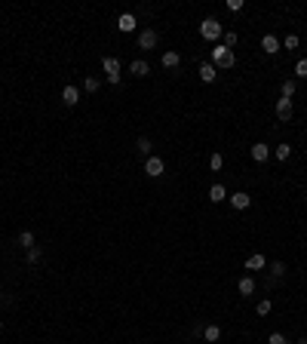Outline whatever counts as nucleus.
I'll return each instance as SVG.
<instances>
[{"mask_svg":"<svg viewBox=\"0 0 307 344\" xmlns=\"http://www.w3.org/2000/svg\"><path fill=\"white\" fill-rule=\"evenodd\" d=\"M209 56H212V65H215V68H224V71L237 65V56H234V49H227L224 43H215V46L209 49Z\"/></svg>","mask_w":307,"mask_h":344,"instance_id":"f257e3e1","label":"nucleus"},{"mask_svg":"<svg viewBox=\"0 0 307 344\" xmlns=\"http://www.w3.org/2000/svg\"><path fill=\"white\" fill-rule=\"evenodd\" d=\"M221 34H224V28H221L218 19H203V25H200V37L203 40L215 43V40H221Z\"/></svg>","mask_w":307,"mask_h":344,"instance_id":"f03ea898","label":"nucleus"},{"mask_svg":"<svg viewBox=\"0 0 307 344\" xmlns=\"http://www.w3.org/2000/svg\"><path fill=\"white\" fill-rule=\"evenodd\" d=\"M144 172L150 179H160L163 172H166V163H163V157H157V154H150L147 160H144Z\"/></svg>","mask_w":307,"mask_h":344,"instance_id":"7ed1b4c3","label":"nucleus"},{"mask_svg":"<svg viewBox=\"0 0 307 344\" xmlns=\"http://www.w3.org/2000/svg\"><path fill=\"white\" fill-rule=\"evenodd\" d=\"M157 31H154V28H144L141 34H138V49H154V46H157Z\"/></svg>","mask_w":307,"mask_h":344,"instance_id":"20e7f679","label":"nucleus"},{"mask_svg":"<svg viewBox=\"0 0 307 344\" xmlns=\"http://www.w3.org/2000/svg\"><path fill=\"white\" fill-rule=\"evenodd\" d=\"M117 28H120L123 34H132V31L138 28V22H135V16H132V13H123V16L117 19Z\"/></svg>","mask_w":307,"mask_h":344,"instance_id":"39448f33","label":"nucleus"},{"mask_svg":"<svg viewBox=\"0 0 307 344\" xmlns=\"http://www.w3.org/2000/svg\"><path fill=\"white\" fill-rule=\"evenodd\" d=\"M292 114H295V111H292V98H283V95H279V98H276V117H279V120H292Z\"/></svg>","mask_w":307,"mask_h":344,"instance_id":"423d86ee","label":"nucleus"},{"mask_svg":"<svg viewBox=\"0 0 307 344\" xmlns=\"http://www.w3.org/2000/svg\"><path fill=\"white\" fill-rule=\"evenodd\" d=\"M261 49H264L267 56H276L279 49H283V43L276 40V34H264V37H261Z\"/></svg>","mask_w":307,"mask_h":344,"instance_id":"0eeeda50","label":"nucleus"},{"mask_svg":"<svg viewBox=\"0 0 307 344\" xmlns=\"http://www.w3.org/2000/svg\"><path fill=\"white\" fill-rule=\"evenodd\" d=\"M230 206H234V209H249L252 206V197L246 191H237V194H230Z\"/></svg>","mask_w":307,"mask_h":344,"instance_id":"6e6552de","label":"nucleus"},{"mask_svg":"<svg viewBox=\"0 0 307 344\" xmlns=\"http://www.w3.org/2000/svg\"><path fill=\"white\" fill-rule=\"evenodd\" d=\"M215 77H218V68H215L212 62H203V65H200V80H203V83H212Z\"/></svg>","mask_w":307,"mask_h":344,"instance_id":"1a4fd4ad","label":"nucleus"},{"mask_svg":"<svg viewBox=\"0 0 307 344\" xmlns=\"http://www.w3.org/2000/svg\"><path fill=\"white\" fill-rule=\"evenodd\" d=\"M267 157H270V147H267L264 141H255V144H252V160H255V163H264Z\"/></svg>","mask_w":307,"mask_h":344,"instance_id":"9d476101","label":"nucleus"},{"mask_svg":"<svg viewBox=\"0 0 307 344\" xmlns=\"http://www.w3.org/2000/svg\"><path fill=\"white\" fill-rule=\"evenodd\" d=\"M101 68H105L108 77H117V74H120V59L117 56H105V59H101Z\"/></svg>","mask_w":307,"mask_h":344,"instance_id":"9b49d317","label":"nucleus"},{"mask_svg":"<svg viewBox=\"0 0 307 344\" xmlns=\"http://www.w3.org/2000/svg\"><path fill=\"white\" fill-rule=\"evenodd\" d=\"M62 102H65L68 108H74L77 102H80V89H77V86H65V89H62Z\"/></svg>","mask_w":307,"mask_h":344,"instance_id":"f8f14e48","label":"nucleus"},{"mask_svg":"<svg viewBox=\"0 0 307 344\" xmlns=\"http://www.w3.org/2000/svg\"><path fill=\"white\" fill-rule=\"evenodd\" d=\"M129 74H132V77H147V74H150V65H147L144 59H135V62L129 65Z\"/></svg>","mask_w":307,"mask_h":344,"instance_id":"ddd939ff","label":"nucleus"},{"mask_svg":"<svg viewBox=\"0 0 307 344\" xmlns=\"http://www.w3.org/2000/svg\"><path fill=\"white\" fill-rule=\"evenodd\" d=\"M264 264H267V258H264L261 252H255V255H249V258H246V270H261Z\"/></svg>","mask_w":307,"mask_h":344,"instance_id":"4468645a","label":"nucleus"},{"mask_svg":"<svg viewBox=\"0 0 307 344\" xmlns=\"http://www.w3.org/2000/svg\"><path fill=\"white\" fill-rule=\"evenodd\" d=\"M203 338H206L209 344H215V341L221 338V326H215V323H209V326H203Z\"/></svg>","mask_w":307,"mask_h":344,"instance_id":"2eb2a0df","label":"nucleus"},{"mask_svg":"<svg viewBox=\"0 0 307 344\" xmlns=\"http://www.w3.org/2000/svg\"><path fill=\"white\" fill-rule=\"evenodd\" d=\"M135 151H138V154H141V157L147 160V157L154 154V144H150V138H144V135H141V138L135 141Z\"/></svg>","mask_w":307,"mask_h":344,"instance_id":"dca6fc26","label":"nucleus"},{"mask_svg":"<svg viewBox=\"0 0 307 344\" xmlns=\"http://www.w3.org/2000/svg\"><path fill=\"white\" fill-rule=\"evenodd\" d=\"M209 200H212V203L227 200V188H224V185H212V188H209Z\"/></svg>","mask_w":307,"mask_h":344,"instance_id":"f3484780","label":"nucleus"},{"mask_svg":"<svg viewBox=\"0 0 307 344\" xmlns=\"http://www.w3.org/2000/svg\"><path fill=\"white\" fill-rule=\"evenodd\" d=\"M163 68H178V65H182V56H178L175 53V49H169V53H163Z\"/></svg>","mask_w":307,"mask_h":344,"instance_id":"a211bd4d","label":"nucleus"},{"mask_svg":"<svg viewBox=\"0 0 307 344\" xmlns=\"http://www.w3.org/2000/svg\"><path fill=\"white\" fill-rule=\"evenodd\" d=\"M237 289H240V295H246V298H249V295L255 292V280H252V277H243V280L237 283Z\"/></svg>","mask_w":307,"mask_h":344,"instance_id":"6ab92c4d","label":"nucleus"},{"mask_svg":"<svg viewBox=\"0 0 307 344\" xmlns=\"http://www.w3.org/2000/svg\"><path fill=\"white\" fill-rule=\"evenodd\" d=\"M289 157H292V144H286V141H283V144H276V160L283 163V160H289Z\"/></svg>","mask_w":307,"mask_h":344,"instance_id":"aec40b11","label":"nucleus"},{"mask_svg":"<svg viewBox=\"0 0 307 344\" xmlns=\"http://www.w3.org/2000/svg\"><path fill=\"white\" fill-rule=\"evenodd\" d=\"M19 243L25 246V249H31V246H34V234H31V231H22V234H19Z\"/></svg>","mask_w":307,"mask_h":344,"instance_id":"412c9836","label":"nucleus"},{"mask_svg":"<svg viewBox=\"0 0 307 344\" xmlns=\"http://www.w3.org/2000/svg\"><path fill=\"white\" fill-rule=\"evenodd\" d=\"M295 89H298V83H295V80H286L279 92H283V98H292V95H295Z\"/></svg>","mask_w":307,"mask_h":344,"instance_id":"4be33fe9","label":"nucleus"},{"mask_svg":"<svg viewBox=\"0 0 307 344\" xmlns=\"http://www.w3.org/2000/svg\"><path fill=\"white\" fill-rule=\"evenodd\" d=\"M98 86H101L98 77H86V80H83V89H86V92H98Z\"/></svg>","mask_w":307,"mask_h":344,"instance_id":"5701e85b","label":"nucleus"},{"mask_svg":"<svg viewBox=\"0 0 307 344\" xmlns=\"http://www.w3.org/2000/svg\"><path fill=\"white\" fill-rule=\"evenodd\" d=\"M221 37H224V46H227V49H230V46H237V40H240V34H237V31H224Z\"/></svg>","mask_w":307,"mask_h":344,"instance_id":"b1692460","label":"nucleus"},{"mask_svg":"<svg viewBox=\"0 0 307 344\" xmlns=\"http://www.w3.org/2000/svg\"><path fill=\"white\" fill-rule=\"evenodd\" d=\"M221 166H224V157H221V154H212V157H209V169H212V172H218Z\"/></svg>","mask_w":307,"mask_h":344,"instance_id":"393cba45","label":"nucleus"},{"mask_svg":"<svg viewBox=\"0 0 307 344\" xmlns=\"http://www.w3.org/2000/svg\"><path fill=\"white\" fill-rule=\"evenodd\" d=\"M295 74H298L301 80L307 77V59H298V62H295Z\"/></svg>","mask_w":307,"mask_h":344,"instance_id":"a878e982","label":"nucleus"},{"mask_svg":"<svg viewBox=\"0 0 307 344\" xmlns=\"http://www.w3.org/2000/svg\"><path fill=\"white\" fill-rule=\"evenodd\" d=\"M255 310H258V316H267V313L273 310V304H270V301L264 298V301H258V307H255Z\"/></svg>","mask_w":307,"mask_h":344,"instance_id":"bb28decb","label":"nucleus"},{"mask_svg":"<svg viewBox=\"0 0 307 344\" xmlns=\"http://www.w3.org/2000/svg\"><path fill=\"white\" fill-rule=\"evenodd\" d=\"M267 344H289V341H286V335H283V332H270Z\"/></svg>","mask_w":307,"mask_h":344,"instance_id":"cd10ccee","label":"nucleus"},{"mask_svg":"<svg viewBox=\"0 0 307 344\" xmlns=\"http://www.w3.org/2000/svg\"><path fill=\"white\" fill-rule=\"evenodd\" d=\"M25 258H28V264H37V261H40V249H37V246H31V249H28V255H25Z\"/></svg>","mask_w":307,"mask_h":344,"instance_id":"c85d7f7f","label":"nucleus"},{"mask_svg":"<svg viewBox=\"0 0 307 344\" xmlns=\"http://www.w3.org/2000/svg\"><path fill=\"white\" fill-rule=\"evenodd\" d=\"M270 274H273V277H283V274H286V264H283V261H273Z\"/></svg>","mask_w":307,"mask_h":344,"instance_id":"c756f323","label":"nucleus"},{"mask_svg":"<svg viewBox=\"0 0 307 344\" xmlns=\"http://www.w3.org/2000/svg\"><path fill=\"white\" fill-rule=\"evenodd\" d=\"M298 43H301V40H298V37H295V34H289V37H286V40H283V46H286V49H295V46H298Z\"/></svg>","mask_w":307,"mask_h":344,"instance_id":"7c9ffc66","label":"nucleus"},{"mask_svg":"<svg viewBox=\"0 0 307 344\" xmlns=\"http://www.w3.org/2000/svg\"><path fill=\"white\" fill-rule=\"evenodd\" d=\"M227 10L230 13H240L243 10V0H227Z\"/></svg>","mask_w":307,"mask_h":344,"instance_id":"2f4dec72","label":"nucleus"},{"mask_svg":"<svg viewBox=\"0 0 307 344\" xmlns=\"http://www.w3.org/2000/svg\"><path fill=\"white\" fill-rule=\"evenodd\" d=\"M0 329H4V319H0Z\"/></svg>","mask_w":307,"mask_h":344,"instance_id":"473e14b6","label":"nucleus"},{"mask_svg":"<svg viewBox=\"0 0 307 344\" xmlns=\"http://www.w3.org/2000/svg\"><path fill=\"white\" fill-rule=\"evenodd\" d=\"M0 301H4V292H0Z\"/></svg>","mask_w":307,"mask_h":344,"instance_id":"72a5a7b5","label":"nucleus"}]
</instances>
